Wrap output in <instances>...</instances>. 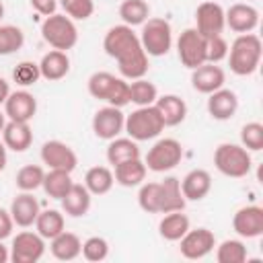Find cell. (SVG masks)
<instances>
[{
	"label": "cell",
	"instance_id": "obj_5",
	"mask_svg": "<svg viewBox=\"0 0 263 263\" xmlns=\"http://www.w3.org/2000/svg\"><path fill=\"white\" fill-rule=\"evenodd\" d=\"M214 164L222 175L232 177V179H240V177H247L251 173L253 160H251V154L245 146L220 144L214 152Z\"/></svg>",
	"mask_w": 263,
	"mask_h": 263
},
{
	"label": "cell",
	"instance_id": "obj_8",
	"mask_svg": "<svg viewBox=\"0 0 263 263\" xmlns=\"http://www.w3.org/2000/svg\"><path fill=\"white\" fill-rule=\"evenodd\" d=\"M181 158H183L181 142H177L175 138H162L148 150L144 164L152 173H166V171L175 168L181 162Z\"/></svg>",
	"mask_w": 263,
	"mask_h": 263
},
{
	"label": "cell",
	"instance_id": "obj_32",
	"mask_svg": "<svg viewBox=\"0 0 263 263\" xmlns=\"http://www.w3.org/2000/svg\"><path fill=\"white\" fill-rule=\"evenodd\" d=\"M72 177L68 171H62V168H49V173H45L43 177V183L41 187L45 189V193L51 197V199H62L68 189L72 187Z\"/></svg>",
	"mask_w": 263,
	"mask_h": 263
},
{
	"label": "cell",
	"instance_id": "obj_12",
	"mask_svg": "<svg viewBox=\"0 0 263 263\" xmlns=\"http://www.w3.org/2000/svg\"><path fill=\"white\" fill-rule=\"evenodd\" d=\"M179 240H181L179 249L185 259H203L216 247V236L208 228H195V230L189 228Z\"/></svg>",
	"mask_w": 263,
	"mask_h": 263
},
{
	"label": "cell",
	"instance_id": "obj_2",
	"mask_svg": "<svg viewBox=\"0 0 263 263\" xmlns=\"http://www.w3.org/2000/svg\"><path fill=\"white\" fill-rule=\"evenodd\" d=\"M261 39L255 33H240L230 45V70L236 76H251L261 62Z\"/></svg>",
	"mask_w": 263,
	"mask_h": 263
},
{
	"label": "cell",
	"instance_id": "obj_14",
	"mask_svg": "<svg viewBox=\"0 0 263 263\" xmlns=\"http://www.w3.org/2000/svg\"><path fill=\"white\" fill-rule=\"evenodd\" d=\"M41 160L43 164H47L49 168H62L72 173L78 164L76 152L62 140H49L41 146Z\"/></svg>",
	"mask_w": 263,
	"mask_h": 263
},
{
	"label": "cell",
	"instance_id": "obj_44",
	"mask_svg": "<svg viewBox=\"0 0 263 263\" xmlns=\"http://www.w3.org/2000/svg\"><path fill=\"white\" fill-rule=\"evenodd\" d=\"M228 55V43L222 35H214L205 39V58L210 64H218Z\"/></svg>",
	"mask_w": 263,
	"mask_h": 263
},
{
	"label": "cell",
	"instance_id": "obj_17",
	"mask_svg": "<svg viewBox=\"0 0 263 263\" xmlns=\"http://www.w3.org/2000/svg\"><path fill=\"white\" fill-rule=\"evenodd\" d=\"M224 70L218 66V64H201L197 68H193V74H191V84L197 92H203V95H210L218 88L224 86Z\"/></svg>",
	"mask_w": 263,
	"mask_h": 263
},
{
	"label": "cell",
	"instance_id": "obj_13",
	"mask_svg": "<svg viewBox=\"0 0 263 263\" xmlns=\"http://www.w3.org/2000/svg\"><path fill=\"white\" fill-rule=\"evenodd\" d=\"M123 125H125V115L121 113L119 107H113V105L99 109L92 117V132L101 140L117 138L123 132Z\"/></svg>",
	"mask_w": 263,
	"mask_h": 263
},
{
	"label": "cell",
	"instance_id": "obj_39",
	"mask_svg": "<svg viewBox=\"0 0 263 263\" xmlns=\"http://www.w3.org/2000/svg\"><path fill=\"white\" fill-rule=\"evenodd\" d=\"M43 168L39 164H27L16 173V187L21 191H35L43 183Z\"/></svg>",
	"mask_w": 263,
	"mask_h": 263
},
{
	"label": "cell",
	"instance_id": "obj_7",
	"mask_svg": "<svg viewBox=\"0 0 263 263\" xmlns=\"http://www.w3.org/2000/svg\"><path fill=\"white\" fill-rule=\"evenodd\" d=\"M140 43H142L146 55H152V58L166 55L171 45H173V31H171L168 21L158 18V16L148 18L142 25Z\"/></svg>",
	"mask_w": 263,
	"mask_h": 263
},
{
	"label": "cell",
	"instance_id": "obj_43",
	"mask_svg": "<svg viewBox=\"0 0 263 263\" xmlns=\"http://www.w3.org/2000/svg\"><path fill=\"white\" fill-rule=\"evenodd\" d=\"M12 78L14 82L23 84V86H29V84H35L39 78H41V72H39V64L35 62H21L14 72H12Z\"/></svg>",
	"mask_w": 263,
	"mask_h": 263
},
{
	"label": "cell",
	"instance_id": "obj_30",
	"mask_svg": "<svg viewBox=\"0 0 263 263\" xmlns=\"http://www.w3.org/2000/svg\"><path fill=\"white\" fill-rule=\"evenodd\" d=\"M189 230V218L183 214V210H179V212H168L162 220H160V224H158V232H160V236L164 238V240H179L185 232Z\"/></svg>",
	"mask_w": 263,
	"mask_h": 263
},
{
	"label": "cell",
	"instance_id": "obj_27",
	"mask_svg": "<svg viewBox=\"0 0 263 263\" xmlns=\"http://www.w3.org/2000/svg\"><path fill=\"white\" fill-rule=\"evenodd\" d=\"M146 164L140 158H132V160H123L119 164H115V181L123 187H138L144 183L146 179Z\"/></svg>",
	"mask_w": 263,
	"mask_h": 263
},
{
	"label": "cell",
	"instance_id": "obj_46",
	"mask_svg": "<svg viewBox=\"0 0 263 263\" xmlns=\"http://www.w3.org/2000/svg\"><path fill=\"white\" fill-rule=\"evenodd\" d=\"M31 6H33L39 14L49 16V14H55L58 2H55V0H31Z\"/></svg>",
	"mask_w": 263,
	"mask_h": 263
},
{
	"label": "cell",
	"instance_id": "obj_10",
	"mask_svg": "<svg viewBox=\"0 0 263 263\" xmlns=\"http://www.w3.org/2000/svg\"><path fill=\"white\" fill-rule=\"evenodd\" d=\"M45 238L37 232H18L12 238L10 261L12 263H37L45 253Z\"/></svg>",
	"mask_w": 263,
	"mask_h": 263
},
{
	"label": "cell",
	"instance_id": "obj_40",
	"mask_svg": "<svg viewBox=\"0 0 263 263\" xmlns=\"http://www.w3.org/2000/svg\"><path fill=\"white\" fill-rule=\"evenodd\" d=\"M82 257L86 259V261H103V259H107V255H109V242L103 238V236H90V238H86L84 242H82Z\"/></svg>",
	"mask_w": 263,
	"mask_h": 263
},
{
	"label": "cell",
	"instance_id": "obj_50",
	"mask_svg": "<svg viewBox=\"0 0 263 263\" xmlns=\"http://www.w3.org/2000/svg\"><path fill=\"white\" fill-rule=\"evenodd\" d=\"M4 125H6V113H2V111H0V134H2Z\"/></svg>",
	"mask_w": 263,
	"mask_h": 263
},
{
	"label": "cell",
	"instance_id": "obj_48",
	"mask_svg": "<svg viewBox=\"0 0 263 263\" xmlns=\"http://www.w3.org/2000/svg\"><path fill=\"white\" fill-rule=\"evenodd\" d=\"M4 166H6V146L4 142H0V173L4 171Z\"/></svg>",
	"mask_w": 263,
	"mask_h": 263
},
{
	"label": "cell",
	"instance_id": "obj_42",
	"mask_svg": "<svg viewBox=\"0 0 263 263\" xmlns=\"http://www.w3.org/2000/svg\"><path fill=\"white\" fill-rule=\"evenodd\" d=\"M62 8L70 18L76 21H86L95 12V2L92 0H60Z\"/></svg>",
	"mask_w": 263,
	"mask_h": 263
},
{
	"label": "cell",
	"instance_id": "obj_21",
	"mask_svg": "<svg viewBox=\"0 0 263 263\" xmlns=\"http://www.w3.org/2000/svg\"><path fill=\"white\" fill-rule=\"evenodd\" d=\"M212 189V175L203 168L189 171L181 181V191L185 201H199L203 199Z\"/></svg>",
	"mask_w": 263,
	"mask_h": 263
},
{
	"label": "cell",
	"instance_id": "obj_3",
	"mask_svg": "<svg viewBox=\"0 0 263 263\" xmlns=\"http://www.w3.org/2000/svg\"><path fill=\"white\" fill-rule=\"evenodd\" d=\"M88 92L90 97L119 109L129 103V82L113 76L111 72H95L88 78Z\"/></svg>",
	"mask_w": 263,
	"mask_h": 263
},
{
	"label": "cell",
	"instance_id": "obj_31",
	"mask_svg": "<svg viewBox=\"0 0 263 263\" xmlns=\"http://www.w3.org/2000/svg\"><path fill=\"white\" fill-rule=\"evenodd\" d=\"M115 183L113 173L107 166H92L84 175V187L90 191V195H105L111 191Z\"/></svg>",
	"mask_w": 263,
	"mask_h": 263
},
{
	"label": "cell",
	"instance_id": "obj_25",
	"mask_svg": "<svg viewBox=\"0 0 263 263\" xmlns=\"http://www.w3.org/2000/svg\"><path fill=\"white\" fill-rule=\"evenodd\" d=\"M62 201V210L72 216V218H80L90 210V191L84 185L72 183V187L68 189V193L60 199Z\"/></svg>",
	"mask_w": 263,
	"mask_h": 263
},
{
	"label": "cell",
	"instance_id": "obj_49",
	"mask_svg": "<svg viewBox=\"0 0 263 263\" xmlns=\"http://www.w3.org/2000/svg\"><path fill=\"white\" fill-rule=\"evenodd\" d=\"M10 259V253L6 251V247L2 245V240H0V263H6Z\"/></svg>",
	"mask_w": 263,
	"mask_h": 263
},
{
	"label": "cell",
	"instance_id": "obj_34",
	"mask_svg": "<svg viewBox=\"0 0 263 263\" xmlns=\"http://www.w3.org/2000/svg\"><path fill=\"white\" fill-rule=\"evenodd\" d=\"M35 228H37V234L51 240L64 230V216L58 210H43L35 220Z\"/></svg>",
	"mask_w": 263,
	"mask_h": 263
},
{
	"label": "cell",
	"instance_id": "obj_18",
	"mask_svg": "<svg viewBox=\"0 0 263 263\" xmlns=\"http://www.w3.org/2000/svg\"><path fill=\"white\" fill-rule=\"evenodd\" d=\"M35 111H37V101L27 90L10 92L8 99L4 101V113L12 121H31Z\"/></svg>",
	"mask_w": 263,
	"mask_h": 263
},
{
	"label": "cell",
	"instance_id": "obj_1",
	"mask_svg": "<svg viewBox=\"0 0 263 263\" xmlns=\"http://www.w3.org/2000/svg\"><path fill=\"white\" fill-rule=\"evenodd\" d=\"M103 49L117 60L119 74L127 80L144 78L148 74V55L140 43V37L127 25H115L105 33Z\"/></svg>",
	"mask_w": 263,
	"mask_h": 263
},
{
	"label": "cell",
	"instance_id": "obj_24",
	"mask_svg": "<svg viewBox=\"0 0 263 263\" xmlns=\"http://www.w3.org/2000/svg\"><path fill=\"white\" fill-rule=\"evenodd\" d=\"M39 72H41V78L45 80H51V82L62 80L70 72V60L66 51H60V49L47 51L39 62Z\"/></svg>",
	"mask_w": 263,
	"mask_h": 263
},
{
	"label": "cell",
	"instance_id": "obj_47",
	"mask_svg": "<svg viewBox=\"0 0 263 263\" xmlns=\"http://www.w3.org/2000/svg\"><path fill=\"white\" fill-rule=\"evenodd\" d=\"M8 95H10V86H8V82H6V80L0 76V105H2V103L8 99Z\"/></svg>",
	"mask_w": 263,
	"mask_h": 263
},
{
	"label": "cell",
	"instance_id": "obj_45",
	"mask_svg": "<svg viewBox=\"0 0 263 263\" xmlns=\"http://www.w3.org/2000/svg\"><path fill=\"white\" fill-rule=\"evenodd\" d=\"M12 226H14V222H12L10 212L4 210V208H0V240L8 238L12 234Z\"/></svg>",
	"mask_w": 263,
	"mask_h": 263
},
{
	"label": "cell",
	"instance_id": "obj_36",
	"mask_svg": "<svg viewBox=\"0 0 263 263\" xmlns=\"http://www.w3.org/2000/svg\"><path fill=\"white\" fill-rule=\"evenodd\" d=\"M218 263H245L247 261V247L242 240L228 238L216 249Z\"/></svg>",
	"mask_w": 263,
	"mask_h": 263
},
{
	"label": "cell",
	"instance_id": "obj_15",
	"mask_svg": "<svg viewBox=\"0 0 263 263\" xmlns=\"http://www.w3.org/2000/svg\"><path fill=\"white\" fill-rule=\"evenodd\" d=\"M232 228L242 238H257L263 234V208L245 205L232 218Z\"/></svg>",
	"mask_w": 263,
	"mask_h": 263
},
{
	"label": "cell",
	"instance_id": "obj_28",
	"mask_svg": "<svg viewBox=\"0 0 263 263\" xmlns=\"http://www.w3.org/2000/svg\"><path fill=\"white\" fill-rule=\"evenodd\" d=\"M51 255L60 261H72L80 255L82 251V240L74 234V232H66L62 230L58 236L51 238Z\"/></svg>",
	"mask_w": 263,
	"mask_h": 263
},
{
	"label": "cell",
	"instance_id": "obj_16",
	"mask_svg": "<svg viewBox=\"0 0 263 263\" xmlns=\"http://www.w3.org/2000/svg\"><path fill=\"white\" fill-rule=\"evenodd\" d=\"M224 16H226V25L234 33H251L259 25V10L242 2L232 4L228 10H224Z\"/></svg>",
	"mask_w": 263,
	"mask_h": 263
},
{
	"label": "cell",
	"instance_id": "obj_38",
	"mask_svg": "<svg viewBox=\"0 0 263 263\" xmlns=\"http://www.w3.org/2000/svg\"><path fill=\"white\" fill-rule=\"evenodd\" d=\"M138 203L148 214H160V183H142Z\"/></svg>",
	"mask_w": 263,
	"mask_h": 263
},
{
	"label": "cell",
	"instance_id": "obj_19",
	"mask_svg": "<svg viewBox=\"0 0 263 263\" xmlns=\"http://www.w3.org/2000/svg\"><path fill=\"white\" fill-rule=\"evenodd\" d=\"M10 216H12V222L21 228H29L35 224L37 216H39V201L31 195V191H23L18 193L12 203H10Z\"/></svg>",
	"mask_w": 263,
	"mask_h": 263
},
{
	"label": "cell",
	"instance_id": "obj_41",
	"mask_svg": "<svg viewBox=\"0 0 263 263\" xmlns=\"http://www.w3.org/2000/svg\"><path fill=\"white\" fill-rule=\"evenodd\" d=\"M240 142L247 150L259 152L263 148V125L259 121H251L247 125H242L240 129Z\"/></svg>",
	"mask_w": 263,
	"mask_h": 263
},
{
	"label": "cell",
	"instance_id": "obj_20",
	"mask_svg": "<svg viewBox=\"0 0 263 263\" xmlns=\"http://www.w3.org/2000/svg\"><path fill=\"white\" fill-rule=\"evenodd\" d=\"M238 109V97L234 90L230 88H218L214 92H210L208 99V113L218 119V121H226L230 117H234Z\"/></svg>",
	"mask_w": 263,
	"mask_h": 263
},
{
	"label": "cell",
	"instance_id": "obj_22",
	"mask_svg": "<svg viewBox=\"0 0 263 263\" xmlns=\"http://www.w3.org/2000/svg\"><path fill=\"white\" fill-rule=\"evenodd\" d=\"M154 107L156 111L160 113L162 121H164V127H173V125H179L185 121L187 117V105L181 97L177 95H162L154 101Z\"/></svg>",
	"mask_w": 263,
	"mask_h": 263
},
{
	"label": "cell",
	"instance_id": "obj_29",
	"mask_svg": "<svg viewBox=\"0 0 263 263\" xmlns=\"http://www.w3.org/2000/svg\"><path fill=\"white\" fill-rule=\"evenodd\" d=\"M132 158H140V148L138 142L132 138H113L109 140L107 146V160L109 164H119L123 160H132Z\"/></svg>",
	"mask_w": 263,
	"mask_h": 263
},
{
	"label": "cell",
	"instance_id": "obj_37",
	"mask_svg": "<svg viewBox=\"0 0 263 263\" xmlns=\"http://www.w3.org/2000/svg\"><path fill=\"white\" fill-rule=\"evenodd\" d=\"M25 43V33L14 25H0V55L18 51Z\"/></svg>",
	"mask_w": 263,
	"mask_h": 263
},
{
	"label": "cell",
	"instance_id": "obj_33",
	"mask_svg": "<svg viewBox=\"0 0 263 263\" xmlns=\"http://www.w3.org/2000/svg\"><path fill=\"white\" fill-rule=\"evenodd\" d=\"M119 16L123 25L138 27L150 18V6L146 0H123L119 6Z\"/></svg>",
	"mask_w": 263,
	"mask_h": 263
},
{
	"label": "cell",
	"instance_id": "obj_9",
	"mask_svg": "<svg viewBox=\"0 0 263 263\" xmlns=\"http://www.w3.org/2000/svg\"><path fill=\"white\" fill-rule=\"evenodd\" d=\"M177 51H179V60L185 68L193 70L201 64L208 62L205 58V37L199 35L195 29H185L179 35L177 41Z\"/></svg>",
	"mask_w": 263,
	"mask_h": 263
},
{
	"label": "cell",
	"instance_id": "obj_6",
	"mask_svg": "<svg viewBox=\"0 0 263 263\" xmlns=\"http://www.w3.org/2000/svg\"><path fill=\"white\" fill-rule=\"evenodd\" d=\"M41 35L53 49H60V51H68L78 43V29L74 21L66 14L45 16L41 25Z\"/></svg>",
	"mask_w": 263,
	"mask_h": 263
},
{
	"label": "cell",
	"instance_id": "obj_23",
	"mask_svg": "<svg viewBox=\"0 0 263 263\" xmlns=\"http://www.w3.org/2000/svg\"><path fill=\"white\" fill-rule=\"evenodd\" d=\"M2 142L12 152H25L33 144V132L29 121H8L2 129Z\"/></svg>",
	"mask_w": 263,
	"mask_h": 263
},
{
	"label": "cell",
	"instance_id": "obj_51",
	"mask_svg": "<svg viewBox=\"0 0 263 263\" xmlns=\"http://www.w3.org/2000/svg\"><path fill=\"white\" fill-rule=\"evenodd\" d=\"M2 16H4V4L0 2V18H2Z\"/></svg>",
	"mask_w": 263,
	"mask_h": 263
},
{
	"label": "cell",
	"instance_id": "obj_35",
	"mask_svg": "<svg viewBox=\"0 0 263 263\" xmlns=\"http://www.w3.org/2000/svg\"><path fill=\"white\" fill-rule=\"evenodd\" d=\"M156 99H158V90L150 80L136 78L129 82V103L138 107H148V105H154Z\"/></svg>",
	"mask_w": 263,
	"mask_h": 263
},
{
	"label": "cell",
	"instance_id": "obj_11",
	"mask_svg": "<svg viewBox=\"0 0 263 263\" xmlns=\"http://www.w3.org/2000/svg\"><path fill=\"white\" fill-rule=\"evenodd\" d=\"M195 31L199 35L214 37V35H222L224 27H226V16H224V8L218 2H201L195 10Z\"/></svg>",
	"mask_w": 263,
	"mask_h": 263
},
{
	"label": "cell",
	"instance_id": "obj_4",
	"mask_svg": "<svg viewBox=\"0 0 263 263\" xmlns=\"http://www.w3.org/2000/svg\"><path fill=\"white\" fill-rule=\"evenodd\" d=\"M123 129L127 132L132 140L146 142V140H154L160 136V132L164 129V121L160 113L156 111V107L148 105V107H138L136 111H132L125 117Z\"/></svg>",
	"mask_w": 263,
	"mask_h": 263
},
{
	"label": "cell",
	"instance_id": "obj_26",
	"mask_svg": "<svg viewBox=\"0 0 263 263\" xmlns=\"http://www.w3.org/2000/svg\"><path fill=\"white\" fill-rule=\"evenodd\" d=\"M185 203L181 181L177 177H164V181H160V214L179 212L185 208Z\"/></svg>",
	"mask_w": 263,
	"mask_h": 263
}]
</instances>
